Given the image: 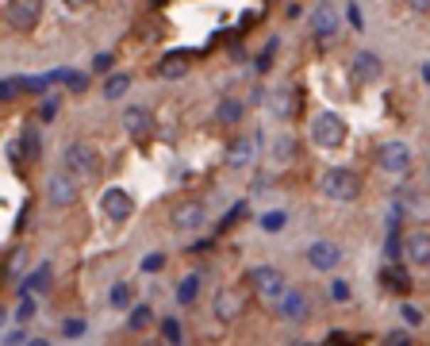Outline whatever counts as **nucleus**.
<instances>
[{"label": "nucleus", "mask_w": 430, "mask_h": 346, "mask_svg": "<svg viewBox=\"0 0 430 346\" xmlns=\"http://www.w3.org/2000/svg\"><path fill=\"white\" fill-rule=\"evenodd\" d=\"M65 170L77 177V181H97L104 162H100V154L92 151L89 143H70V146H65Z\"/></svg>", "instance_id": "1"}, {"label": "nucleus", "mask_w": 430, "mask_h": 346, "mask_svg": "<svg viewBox=\"0 0 430 346\" xmlns=\"http://www.w3.org/2000/svg\"><path fill=\"white\" fill-rule=\"evenodd\" d=\"M311 139H315V146H323V151L342 146V139H346V124H342V116H334V112H319V116L311 119Z\"/></svg>", "instance_id": "2"}, {"label": "nucleus", "mask_w": 430, "mask_h": 346, "mask_svg": "<svg viewBox=\"0 0 430 346\" xmlns=\"http://www.w3.org/2000/svg\"><path fill=\"white\" fill-rule=\"evenodd\" d=\"M319 185L330 200H358V193H361V181L353 170H327Z\"/></svg>", "instance_id": "3"}, {"label": "nucleus", "mask_w": 430, "mask_h": 346, "mask_svg": "<svg viewBox=\"0 0 430 346\" xmlns=\"http://www.w3.org/2000/svg\"><path fill=\"white\" fill-rule=\"evenodd\" d=\"M250 285H254V293L262 296V301H281L289 288H284V277H281V269H273V266H257L254 274H250Z\"/></svg>", "instance_id": "4"}, {"label": "nucleus", "mask_w": 430, "mask_h": 346, "mask_svg": "<svg viewBox=\"0 0 430 346\" xmlns=\"http://www.w3.org/2000/svg\"><path fill=\"white\" fill-rule=\"evenodd\" d=\"M43 16V0H8V23L16 31H31Z\"/></svg>", "instance_id": "5"}, {"label": "nucleus", "mask_w": 430, "mask_h": 346, "mask_svg": "<svg viewBox=\"0 0 430 346\" xmlns=\"http://www.w3.org/2000/svg\"><path fill=\"white\" fill-rule=\"evenodd\" d=\"M308 261H311V269H319V274H327V269H334V266L342 261L338 242H330V239L311 242V247H308Z\"/></svg>", "instance_id": "6"}, {"label": "nucleus", "mask_w": 430, "mask_h": 346, "mask_svg": "<svg viewBox=\"0 0 430 346\" xmlns=\"http://www.w3.org/2000/svg\"><path fill=\"white\" fill-rule=\"evenodd\" d=\"M380 170L404 177L411 170V146H404V143H385V146H380Z\"/></svg>", "instance_id": "7"}, {"label": "nucleus", "mask_w": 430, "mask_h": 346, "mask_svg": "<svg viewBox=\"0 0 430 346\" xmlns=\"http://www.w3.org/2000/svg\"><path fill=\"white\" fill-rule=\"evenodd\" d=\"M380 70H385V65H380V58L372 50H358V54H353L350 73H353V81H358V85H372V81L380 77Z\"/></svg>", "instance_id": "8"}, {"label": "nucleus", "mask_w": 430, "mask_h": 346, "mask_svg": "<svg viewBox=\"0 0 430 346\" xmlns=\"http://www.w3.org/2000/svg\"><path fill=\"white\" fill-rule=\"evenodd\" d=\"M100 208H104V216H108V220H127L131 208H135V200L127 196V189H108L100 196Z\"/></svg>", "instance_id": "9"}, {"label": "nucleus", "mask_w": 430, "mask_h": 346, "mask_svg": "<svg viewBox=\"0 0 430 346\" xmlns=\"http://www.w3.org/2000/svg\"><path fill=\"white\" fill-rule=\"evenodd\" d=\"M73 181H77V177H65V173H54L50 177V204H54V208H70V204L73 200H77V185H73Z\"/></svg>", "instance_id": "10"}, {"label": "nucleus", "mask_w": 430, "mask_h": 346, "mask_svg": "<svg viewBox=\"0 0 430 346\" xmlns=\"http://www.w3.org/2000/svg\"><path fill=\"white\" fill-rule=\"evenodd\" d=\"M150 127H154V116H150V112L142 108V104H135V108L123 112V131H127V135L146 139V135H150Z\"/></svg>", "instance_id": "11"}, {"label": "nucleus", "mask_w": 430, "mask_h": 346, "mask_svg": "<svg viewBox=\"0 0 430 346\" xmlns=\"http://www.w3.org/2000/svg\"><path fill=\"white\" fill-rule=\"evenodd\" d=\"M338 23L342 20H338V12H334L330 4H319L311 12V35H319V39H330V35L338 31Z\"/></svg>", "instance_id": "12"}, {"label": "nucleus", "mask_w": 430, "mask_h": 346, "mask_svg": "<svg viewBox=\"0 0 430 346\" xmlns=\"http://www.w3.org/2000/svg\"><path fill=\"white\" fill-rule=\"evenodd\" d=\"M173 227L177 231H196V227H204V204H181V208L173 212Z\"/></svg>", "instance_id": "13"}, {"label": "nucleus", "mask_w": 430, "mask_h": 346, "mask_svg": "<svg viewBox=\"0 0 430 346\" xmlns=\"http://www.w3.org/2000/svg\"><path fill=\"white\" fill-rule=\"evenodd\" d=\"M396 204H404L411 216H430V196L419 189H396Z\"/></svg>", "instance_id": "14"}, {"label": "nucleus", "mask_w": 430, "mask_h": 346, "mask_svg": "<svg viewBox=\"0 0 430 346\" xmlns=\"http://www.w3.org/2000/svg\"><path fill=\"white\" fill-rule=\"evenodd\" d=\"M308 304H311L308 296L292 288V293H284V296H281V315H284V320H292V323H300L303 315H308Z\"/></svg>", "instance_id": "15"}, {"label": "nucleus", "mask_w": 430, "mask_h": 346, "mask_svg": "<svg viewBox=\"0 0 430 346\" xmlns=\"http://www.w3.org/2000/svg\"><path fill=\"white\" fill-rule=\"evenodd\" d=\"M185 73H188V54H181V50L166 54V58L158 62V77H166V81H177V77H185Z\"/></svg>", "instance_id": "16"}, {"label": "nucleus", "mask_w": 430, "mask_h": 346, "mask_svg": "<svg viewBox=\"0 0 430 346\" xmlns=\"http://www.w3.org/2000/svg\"><path fill=\"white\" fill-rule=\"evenodd\" d=\"M407 258L415 261V266H430V231L407 235Z\"/></svg>", "instance_id": "17"}, {"label": "nucleus", "mask_w": 430, "mask_h": 346, "mask_svg": "<svg viewBox=\"0 0 430 346\" xmlns=\"http://www.w3.org/2000/svg\"><path fill=\"white\" fill-rule=\"evenodd\" d=\"M50 285H54V269H50V266H39V269H35V274L23 281V293L46 296V293H50Z\"/></svg>", "instance_id": "18"}, {"label": "nucleus", "mask_w": 430, "mask_h": 346, "mask_svg": "<svg viewBox=\"0 0 430 346\" xmlns=\"http://www.w3.org/2000/svg\"><path fill=\"white\" fill-rule=\"evenodd\" d=\"M269 104H273V112L281 119H289L292 112H296V100H292V89L289 85H281V89H273V97H269Z\"/></svg>", "instance_id": "19"}, {"label": "nucleus", "mask_w": 430, "mask_h": 346, "mask_svg": "<svg viewBox=\"0 0 430 346\" xmlns=\"http://www.w3.org/2000/svg\"><path fill=\"white\" fill-rule=\"evenodd\" d=\"M215 119L219 124H238L242 119V100H235V97H227V100H219V108H215Z\"/></svg>", "instance_id": "20"}, {"label": "nucleus", "mask_w": 430, "mask_h": 346, "mask_svg": "<svg viewBox=\"0 0 430 346\" xmlns=\"http://www.w3.org/2000/svg\"><path fill=\"white\" fill-rule=\"evenodd\" d=\"M250 158H254V143L250 139H235L231 151H227V162L231 166H250Z\"/></svg>", "instance_id": "21"}, {"label": "nucleus", "mask_w": 430, "mask_h": 346, "mask_svg": "<svg viewBox=\"0 0 430 346\" xmlns=\"http://www.w3.org/2000/svg\"><path fill=\"white\" fill-rule=\"evenodd\" d=\"M16 154H23V158H39V154H43V139H39V131L27 127V131H23V139H20V151H16Z\"/></svg>", "instance_id": "22"}, {"label": "nucleus", "mask_w": 430, "mask_h": 346, "mask_svg": "<svg viewBox=\"0 0 430 346\" xmlns=\"http://www.w3.org/2000/svg\"><path fill=\"white\" fill-rule=\"evenodd\" d=\"M200 296V274H188L185 281L177 285V304H193Z\"/></svg>", "instance_id": "23"}, {"label": "nucleus", "mask_w": 430, "mask_h": 346, "mask_svg": "<svg viewBox=\"0 0 430 346\" xmlns=\"http://www.w3.org/2000/svg\"><path fill=\"white\" fill-rule=\"evenodd\" d=\"M127 89H131V77H127V73H112V77L104 81V97H108V100H119Z\"/></svg>", "instance_id": "24"}, {"label": "nucleus", "mask_w": 430, "mask_h": 346, "mask_svg": "<svg viewBox=\"0 0 430 346\" xmlns=\"http://www.w3.org/2000/svg\"><path fill=\"white\" fill-rule=\"evenodd\" d=\"M131 304H135V288H131L127 281L112 285V308H119V312H127Z\"/></svg>", "instance_id": "25"}, {"label": "nucleus", "mask_w": 430, "mask_h": 346, "mask_svg": "<svg viewBox=\"0 0 430 346\" xmlns=\"http://www.w3.org/2000/svg\"><path fill=\"white\" fill-rule=\"evenodd\" d=\"M238 308H242V301H238L235 293H223V296L215 301V315H219V320H235Z\"/></svg>", "instance_id": "26"}, {"label": "nucleus", "mask_w": 430, "mask_h": 346, "mask_svg": "<svg viewBox=\"0 0 430 346\" xmlns=\"http://www.w3.org/2000/svg\"><path fill=\"white\" fill-rule=\"evenodd\" d=\"M385 285H388V288H396V293H407V288H411V277L404 274V269L388 266V269H385Z\"/></svg>", "instance_id": "27"}, {"label": "nucleus", "mask_w": 430, "mask_h": 346, "mask_svg": "<svg viewBox=\"0 0 430 346\" xmlns=\"http://www.w3.org/2000/svg\"><path fill=\"white\" fill-rule=\"evenodd\" d=\"M150 320H154V315H150V308H146V304H139V308H131V320H127V327H131V331H146V327H150Z\"/></svg>", "instance_id": "28"}, {"label": "nucleus", "mask_w": 430, "mask_h": 346, "mask_svg": "<svg viewBox=\"0 0 430 346\" xmlns=\"http://www.w3.org/2000/svg\"><path fill=\"white\" fill-rule=\"evenodd\" d=\"M62 81H65V85H70L73 92H85V89H89V77H85V73H77V70H62Z\"/></svg>", "instance_id": "29"}, {"label": "nucleus", "mask_w": 430, "mask_h": 346, "mask_svg": "<svg viewBox=\"0 0 430 346\" xmlns=\"http://www.w3.org/2000/svg\"><path fill=\"white\" fill-rule=\"evenodd\" d=\"M161 266H166V254H161V250H154V254L142 258V274H158Z\"/></svg>", "instance_id": "30"}, {"label": "nucleus", "mask_w": 430, "mask_h": 346, "mask_svg": "<svg viewBox=\"0 0 430 346\" xmlns=\"http://www.w3.org/2000/svg\"><path fill=\"white\" fill-rule=\"evenodd\" d=\"M161 339H166V342H181V339H185V335H181V323L177 320H166V323H161Z\"/></svg>", "instance_id": "31"}, {"label": "nucleus", "mask_w": 430, "mask_h": 346, "mask_svg": "<svg viewBox=\"0 0 430 346\" xmlns=\"http://www.w3.org/2000/svg\"><path fill=\"white\" fill-rule=\"evenodd\" d=\"M284 223H289V216H284V212H269V216H262V227H265V231H281Z\"/></svg>", "instance_id": "32"}, {"label": "nucleus", "mask_w": 430, "mask_h": 346, "mask_svg": "<svg viewBox=\"0 0 430 346\" xmlns=\"http://www.w3.org/2000/svg\"><path fill=\"white\" fill-rule=\"evenodd\" d=\"M62 335H65V339H81V335H85V320H65L62 323Z\"/></svg>", "instance_id": "33"}, {"label": "nucleus", "mask_w": 430, "mask_h": 346, "mask_svg": "<svg viewBox=\"0 0 430 346\" xmlns=\"http://www.w3.org/2000/svg\"><path fill=\"white\" fill-rule=\"evenodd\" d=\"M16 315H20L23 323L35 315V301H31V293H23V301H20V308H16Z\"/></svg>", "instance_id": "34"}, {"label": "nucleus", "mask_w": 430, "mask_h": 346, "mask_svg": "<svg viewBox=\"0 0 430 346\" xmlns=\"http://www.w3.org/2000/svg\"><path fill=\"white\" fill-rule=\"evenodd\" d=\"M54 116H58V100H43V108H39V119H43V124H50Z\"/></svg>", "instance_id": "35"}, {"label": "nucleus", "mask_w": 430, "mask_h": 346, "mask_svg": "<svg viewBox=\"0 0 430 346\" xmlns=\"http://www.w3.org/2000/svg\"><path fill=\"white\" fill-rule=\"evenodd\" d=\"M330 296H334L338 304H346V301H350V285H346V281H334V285H330Z\"/></svg>", "instance_id": "36"}, {"label": "nucleus", "mask_w": 430, "mask_h": 346, "mask_svg": "<svg viewBox=\"0 0 430 346\" xmlns=\"http://www.w3.org/2000/svg\"><path fill=\"white\" fill-rule=\"evenodd\" d=\"M385 250H388V258H399V254H404V242H399V235H388Z\"/></svg>", "instance_id": "37"}, {"label": "nucleus", "mask_w": 430, "mask_h": 346, "mask_svg": "<svg viewBox=\"0 0 430 346\" xmlns=\"http://www.w3.org/2000/svg\"><path fill=\"white\" fill-rule=\"evenodd\" d=\"M92 70H97V73H108L112 70V54H97V58H92Z\"/></svg>", "instance_id": "38"}, {"label": "nucleus", "mask_w": 430, "mask_h": 346, "mask_svg": "<svg viewBox=\"0 0 430 346\" xmlns=\"http://www.w3.org/2000/svg\"><path fill=\"white\" fill-rule=\"evenodd\" d=\"M4 342H8V346H20V342H27V335L20 331V327H16V331H4Z\"/></svg>", "instance_id": "39"}, {"label": "nucleus", "mask_w": 430, "mask_h": 346, "mask_svg": "<svg viewBox=\"0 0 430 346\" xmlns=\"http://www.w3.org/2000/svg\"><path fill=\"white\" fill-rule=\"evenodd\" d=\"M20 85H23V81H4V85H0V97H4V100H12Z\"/></svg>", "instance_id": "40"}, {"label": "nucleus", "mask_w": 430, "mask_h": 346, "mask_svg": "<svg viewBox=\"0 0 430 346\" xmlns=\"http://www.w3.org/2000/svg\"><path fill=\"white\" fill-rule=\"evenodd\" d=\"M346 16H350V23L358 27V31L365 27V23H361V8H358V4H350V8H346Z\"/></svg>", "instance_id": "41"}, {"label": "nucleus", "mask_w": 430, "mask_h": 346, "mask_svg": "<svg viewBox=\"0 0 430 346\" xmlns=\"http://www.w3.org/2000/svg\"><path fill=\"white\" fill-rule=\"evenodd\" d=\"M404 320H407L411 327H415L419 320H423V315H419V308H411V304H404Z\"/></svg>", "instance_id": "42"}, {"label": "nucleus", "mask_w": 430, "mask_h": 346, "mask_svg": "<svg viewBox=\"0 0 430 346\" xmlns=\"http://www.w3.org/2000/svg\"><path fill=\"white\" fill-rule=\"evenodd\" d=\"M388 342H392V346H399V342H411V335H407V331H392V335H388Z\"/></svg>", "instance_id": "43"}, {"label": "nucleus", "mask_w": 430, "mask_h": 346, "mask_svg": "<svg viewBox=\"0 0 430 346\" xmlns=\"http://www.w3.org/2000/svg\"><path fill=\"white\" fill-rule=\"evenodd\" d=\"M411 8H419V12H430V0H407Z\"/></svg>", "instance_id": "44"}, {"label": "nucleus", "mask_w": 430, "mask_h": 346, "mask_svg": "<svg viewBox=\"0 0 430 346\" xmlns=\"http://www.w3.org/2000/svg\"><path fill=\"white\" fill-rule=\"evenodd\" d=\"M73 4H92V0H73Z\"/></svg>", "instance_id": "45"}]
</instances>
